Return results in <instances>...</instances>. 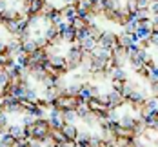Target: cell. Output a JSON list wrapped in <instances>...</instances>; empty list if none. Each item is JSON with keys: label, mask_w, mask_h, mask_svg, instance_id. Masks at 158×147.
Here are the masks:
<instances>
[{"label": "cell", "mask_w": 158, "mask_h": 147, "mask_svg": "<svg viewBox=\"0 0 158 147\" xmlns=\"http://www.w3.org/2000/svg\"><path fill=\"white\" fill-rule=\"evenodd\" d=\"M149 11H151L153 15H158V0H153V2H151V6H149Z\"/></svg>", "instance_id": "5b68a950"}, {"label": "cell", "mask_w": 158, "mask_h": 147, "mask_svg": "<svg viewBox=\"0 0 158 147\" xmlns=\"http://www.w3.org/2000/svg\"><path fill=\"white\" fill-rule=\"evenodd\" d=\"M136 44V36L129 35V33L122 31V33H116V46L118 47H124V49H129L131 46Z\"/></svg>", "instance_id": "6da1fadb"}, {"label": "cell", "mask_w": 158, "mask_h": 147, "mask_svg": "<svg viewBox=\"0 0 158 147\" xmlns=\"http://www.w3.org/2000/svg\"><path fill=\"white\" fill-rule=\"evenodd\" d=\"M104 31H106V29H102L96 22H93V24L87 27V35H89V38H93V40H96V42H100V38H102Z\"/></svg>", "instance_id": "3957f363"}, {"label": "cell", "mask_w": 158, "mask_h": 147, "mask_svg": "<svg viewBox=\"0 0 158 147\" xmlns=\"http://www.w3.org/2000/svg\"><path fill=\"white\" fill-rule=\"evenodd\" d=\"M62 133L65 136L67 142H75L77 144V138H78V127L75 124H64L62 125Z\"/></svg>", "instance_id": "7a4b0ae2"}, {"label": "cell", "mask_w": 158, "mask_h": 147, "mask_svg": "<svg viewBox=\"0 0 158 147\" xmlns=\"http://www.w3.org/2000/svg\"><path fill=\"white\" fill-rule=\"evenodd\" d=\"M135 2H136L138 11H142V9H149V6H151V0H135Z\"/></svg>", "instance_id": "277c9868"}]
</instances>
